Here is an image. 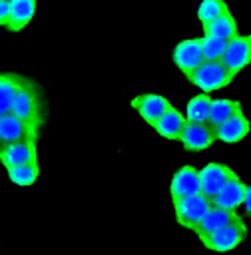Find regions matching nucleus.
<instances>
[{
    "mask_svg": "<svg viewBox=\"0 0 251 255\" xmlns=\"http://www.w3.org/2000/svg\"><path fill=\"white\" fill-rule=\"evenodd\" d=\"M10 114H14L16 118L26 122L28 126L42 131L44 120H46V100H44L42 88L32 78H26V76L22 78L18 92H16V98L12 102Z\"/></svg>",
    "mask_w": 251,
    "mask_h": 255,
    "instance_id": "1",
    "label": "nucleus"
},
{
    "mask_svg": "<svg viewBox=\"0 0 251 255\" xmlns=\"http://www.w3.org/2000/svg\"><path fill=\"white\" fill-rule=\"evenodd\" d=\"M233 74L227 70V66L219 60V62H203L191 76H187V80L197 86L201 90V94H209L215 90H221L225 86H229L233 82Z\"/></svg>",
    "mask_w": 251,
    "mask_h": 255,
    "instance_id": "2",
    "label": "nucleus"
},
{
    "mask_svg": "<svg viewBox=\"0 0 251 255\" xmlns=\"http://www.w3.org/2000/svg\"><path fill=\"white\" fill-rule=\"evenodd\" d=\"M211 207H213L211 199L205 197L203 193H199V195H191V197L173 201V215H175L177 225H181L183 229L195 231Z\"/></svg>",
    "mask_w": 251,
    "mask_h": 255,
    "instance_id": "3",
    "label": "nucleus"
},
{
    "mask_svg": "<svg viewBox=\"0 0 251 255\" xmlns=\"http://www.w3.org/2000/svg\"><path fill=\"white\" fill-rule=\"evenodd\" d=\"M247 237V225L245 221L239 217L237 221H233L231 225L199 239L201 245L207 249V251H215V253H227V251H233L243 239Z\"/></svg>",
    "mask_w": 251,
    "mask_h": 255,
    "instance_id": "4",
    "label": "nucleus"
},
{
    "mask_svg": "<svg viewBox=\"0 0 251 255\" xmlns=\"http://www.w3.org/2000/svg\"><path fill=\"white\" fill-rule=\"evenodd\" d=\"M40 129L28 126L14 114H4L0 118V147L18 143V141H34L38 143Z\"/></svg>",
    "mask_w": 251,
    "mask_h": 255,
    "instance_id": "5",
    "label": "nucleus"
},
{
    "mask_svg": "<svg viewBox=\"0 0 251 255\" xmlns=\"http://www.w3.org/2000/svg\"><path fill=\"white\" fill-rule=\"evenodd\" d=\"M201 193V181H199V169L193 165H181L173 171L169 179V197L171 201H179L191 195Z\"/></svg>",
    "mask_w": 251,
    "mask_h": 255,
    "instance_id": "6",
    "label": "nucleus"
},
{
    "mask_svg": "<svg viewBox=\"0 0 251 255\" xmlns=\"http://www.w3.org/2000/svg\"><path fill=\"white\" fill-rule=\"evenodd\" d=\"M171 58H173V64L177 66V70L185 76H191L205 60H203V52H201V44H199V38H185V40H179L175 46H173V52H171Z\"/></svg>",
    "mask_w": 251,
    "mask_h": 255,
    "instance_id": "7",
    "label": "nucleus"
},
{
    "mask_svg": "<svg viewBox=\"0 0 251 255\" xmlns=\"http://www.w3.org/2000/svg\"><path fill=\"white\" fill-rule=\"evenodd\" d=\"M131 108L137 112V116L153 128V124L171 108V102L161 96V94H155V92H143V94H137L131 98Z\"/></svg>",
    "mask_w": 251,
    "mask_h": 255,
    "instance_id": "8",
    "label": "nucleus"
},
{
    "mask_svg": "<svg viewBox=\"0 0 251 255\" xmlns=\"http://www.w3.org/2000/svg\"><path fill=\"white\" fill-rule=\"evenodd\" d=\"M235 177V171L219 161H211L199 169V181H201V193L209 199H213L231 179Z\"/></svg>",
    "mask_w": 251,
    "mask_h": 255,
    "instance_id": "9",
    "label": "nucleus"
},
{
    "mask_svg": "<svg viewBox=\"0 0 251 255\" xmlns=\"http://www.w3.org/2000/svg\"><path fill=\"white\" fill-rule=\"evenodd\" d=\"M221 62L233 76L245 70L251 64V34H239L233 40H229Z\"/></svg>",
    "mask_w": 251,
    "mask_h": 255,
    "instance_id": "10",
    "label": "nucleus"
},
{
    "mask_svg": "<svg viewBox=\"0 0 251 255\" xmlns=\"http://www.w3.org/2000/svg\"><path fill=\"white\" fill-rule=\"evenodd\" d=\"M215 141H217V137H215V131L209 124H191V122H187L183 131H181V137H179V143L187 151H205Z\"/></svg>",
    "mask_w": 251,
    "mask_h": 255,
    "instance_id": "11",
    "label": "nucleus"
},
{
    "mask_svg": "<svg viewBox=\"0 0 251 255\" xmlns=\"http://www.w3.org/2000/svg\"><path fill=\"white\" fill-rule=\"evenodd\" d=\"M32 161H38V147L34 141H18V143L0 147V163L6 169L32 163Z\"/></svg>",
    "mask_w": 251,
    "mask_h": 255,
    "instance_id": "12",
    "label": "nucleus"
},
{
    "mask_svg": "<svg viewBox=\"0 0 251 255\" xmlns=\"http://www.w3.org/2000/svg\"><path fill=\"white\" fill-rule=\"evenodd\" d=\"M245 193H247V185H245V181L235 173V177L211 199V203H213L215 207H221V209L237 211V209L245 203Z\"/></svg>",
    "mask_w": 251,
    "mask_h": 255,
    "instance_id": "13",
    "label": "nucleus"
},
{
    "mask_svg": "<svg viewBox=\"0 0 251 255\" xmlns=\"http://www.w3.org/2000/svg\"><path fill=\"white\" fill-rule=\"evenodd\" d=\"M213 131H215L217 141H223V143H237V141H241L243 137L249 135V131H251V122H249V118L241 112V114L229 118L227 122H223L221 126H217Z\"/></svg>",
    "mask_w": 251,
    "mask_h": 255,
    "instance_id": "14",
    "label": "nucleus"
},
{
    "mask_svg": "<svg viewBox=\"0 0 251 255\" xmlns=\"http://www.w3.org/2000/svg\"><path fill=\"white\" fill-rule=\"evenodd\" d=\"M237 219H239L237 211H229V209H221V207H215L213 205L193 233L197 235V239H203V237H207V235H211V233H215V231L231 225Z\"/></svg>",
    "mask_w": 251,
    "mask_h": 255,
    "instance_id": "15",
    "label": "nucleus"
},
{
    "mask_svg": "<svg viewBox=\"0 0 251 255\" xmlns=\"http://www.w3.org/2000/svg\"><path fill=\"white\" fill-rule=\"evenodd\" d=\"M187 120H185V114H181L177 108H169L155 124H153V129L157 135H161L163 139H171V141H179L181 137V131L185 128Z\"/></svg>",
    "mask_w": 251,
    "mask_h": 255,
    "instance_id": "16",
    "label": "nucleus"
},
{
    "mask_svg": "<svg viewBox=\"0 0 251 255\" xmlns=\"http://www.w3.org/2000/svg\"><path fill=\"white\" fill-rule=\"evenodd\" d=\"M36 14V0H10V18L6 30L20 32L24 30Z\"/></svg>",
    "mask_w": 251,
    "mask_h": 255,
    "instance_id": "17",
    "label": "nucleus"
},
{
    "mask_svg": "<svg viewBox=\"0 0 251 255\" xmlns=\"http://www.w3.org/2000/svg\"><path fill=\"white\" fill-rule=\"evenodd\" d=\"M243 112V106L239 100H231V98H217L211 102V110H209V120L207 124L215 129L217 126H221L223 122H227L229 118L237 116Z\"/></svg>",
    "mask_w": 251,
    "mask_h": 255,
    "instance_id": "18",
    "label": "nucleus"
},
{
    "mask_svg": "<svg viewBox=\"0 0 251 255\" xmlns=\"http://www.w3.org/2000/svg\"><path fill=\"white\" fill-rule=\"evenodd\" d=\"M22 78L24 76L16 72H0V118L4 114H10Z\"/></svg>",
    "mask_w": 251,
    "mask_h": 255,
    "instance_id": "19",
    "label": "nucleus"
},
{
    "mask_svg": "<svg viewBox=\"0 0 251 255\" xmlns=\"http://www.w3.org/2000/svg\"><path fill=\"white\" fill-rule=\"evenodd\" d=\"M203 34L205 36H215L223 42H229L233 40L235 36H239V28H237V20L233 18L231 12H225L221 14L217 20H213L211 24L203 26Z\"/></svg>",
    "mask_w": 251,
    "mask_h": 255,
    "instance_id": "20",
    "label": "nucleus"
},
{
    "mask_svg": "<svg viewBox=\"0 0 251 255\" xmlns=\"http://www.w3.org/2000/svg\"><path fill=\"white\" fill-rule=\"evenodd\" d=\"M211 102L213 100L209 98V94H197L189 98L185 104V120L191 124H207Z\"/></svg>",
    "mask_w": 251,
    "mask_h": 255,
    "instance_id": "21",
    "label": "nucleus"
},
{
    "mask_svg": "<svg viewBox=\"0 0 251 255\" xmlns=\"http://www.w3.org/2000/svg\"><path fill=\"white\" fill-rule=\"evenodd\" d=\"M6 173H8V179H10L14 185L28 187V185L36 183V179H38V175H40V165H38V161H32V163H24V165L6 169Z\"/></svg>",
    "mask_w": 251,
    "mask_h": 255,
    "instance_id": "22",
    "label": "nucleus"
},
{
    "mask_svg": "<svg viewBox=\"0 0 251 255\" xmlns=\"http://www.w3.org/2000/svg\"><path fill=\"white\" fill-rule=\"evenodd\" d=\"M225 12H229V6L223 0H203L197 6V20L201 22V26H207Z\"/></svg>",
    "mask_w": 251,
    "mask_h": 255,
    "instance_id": "23",
    "label": "nucleus"
},
{
    "mask_svg": "<svg viewBox=\"0 0 251 255\" xmlns=\"http://www.w3.org/2000/svg\"><path fill=\"white\" fill-rule=\"evenodd\" d=\"M199 44H201V52H203L205 62H219L225 54V48H227V42H223L215 36H205V34L199 38Z\"/></svg>",
    "mask_w": 251,
    "mask_h": 255,
    "instance_id": "24",
    "label": "nucleus"
},
{
    "mask_svg": "<svg viewBox=\"0 0 251 255\" xmlns=\"http://www.w3.org/2000/svg\"><path fill=\"white\" fill-rule=\"evenodd\" d=\"M10 18V0H0V26L6 28Z\"/></svg>",
    "mask_w": 251,
    "mask_h": 255,
    "instance_id": "25",
    "label": "nucleus"
},
{
    "mask_svg": "<svg viewBox=\"0 0 251 255\" xmlns=\"http://www.w3.org/2000/svg\"><path fill=\"white\" fill-rule=\"evenodd\" d=\"M243 209L247 211V215H251V183L247 185V193H245V203H243Z\"/></svg>",
    "mask_w": 251,
    "mask_h": 255,
    "instance_id": "26",
    "label": "nucleus"
}]
</instances>
